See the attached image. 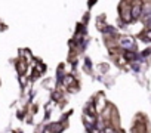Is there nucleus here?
Listing matches in <instances>:
<instances>
[{
    "label": "nucleus",
    "mask_w": 151,
    "mask_h": 133,
    "mask_svg": "<svg viewBox=\"0 0 151 133\" xmlns=\"http://www.w3.org/2000/svg\"><path fill=\"white\" fill-rule=\"evenodd\" d=\"M142 11H144L142 2L136 0V2L133 3V6L130 8V16H132V21H133V19H138V18H141V16H142Z\"/></svg>",
    "instance_id": "f03ea898"
},
{
    "label": "nucleus",
    "mask_w": 151,
    "mask_h": 133,
    "mask_svg": "<svg viewBox=\"0 0 151 133\" xmlns=\"http://www.w3.org/2000/svg\"><path fill=\"white\" fill-rule=\"evenodd\" d=\"M132 70H133L135 73H139V71H141V66H139V64H132Z\"/></svg>",
    "instance_id": "39448f33"
},
{
    "label": "nucleus",
    "mask_w": 151,
    "mask_h": 133,
    "mask_svg": "<svg viewBox=\"0 0 151 133\" xmlns=\"http://www.w3.org/2000/svg\"><path fill=\"white\" fill-rule=\"evenodd\" d=\"M83 70H85L86 73H91V70H92V61H91V58H85Z\"/></svg>",
    "instance_id": "7ed1b4c3"
},
{
    "label": "nucleus",
    "mask_w": 151,
    "mask_h": 133,
    "mask_svg": "<svg viewBox=\"0 0 151 133\" xmlns=\"http://www.w3.org/2000/svg\"><path fill=\"white\" fill-rule=\"evenodd\" d=\"M95 3H96V0H91V2H89V8H91L92 5H95Z\"/></svg>",
    "instance_id": "423d86ee"
},
{
    "label": "nucleus",
    "mask_w": 151,
    "mask_h": 133,
    "mask_svg": "<svg viewBox=\"0 0 151 133\" xmlns=\"http://www.w3.org/2000/svg\"><path fill=\"white\" fill-rule=\"evenodd\" d=\"M119 44H120V47H122L123 50H133V52H136V43H135V40H133L132 37H129V36L120 37V39H119Z\"/></svg>",
    "instance_id": "f257e3e1"
},
{
    "label": "nucleus",
    "mask_w": 151,
    "mask_h": 133,
    "mask_svg": "<svg viewBox=\"0 0 151 133\" xmlns=\"http://www.w3.org/2000/svg\"><path fill=\"white\" fill-rule=\"evenodd\" d=\"M145 41H151V28H148L147 31H145V34H144V37H142Z\"/></svg>",
    "instance_id": "20e7f679"
}]
</instances>
